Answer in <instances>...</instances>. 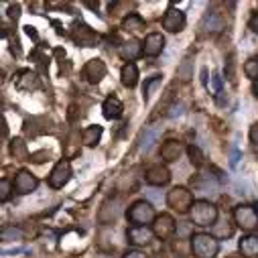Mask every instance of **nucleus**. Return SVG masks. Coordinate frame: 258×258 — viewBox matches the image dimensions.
<instances>
[{"mask_svg": "<svg viewBox=\"0 0 258 258\" xmlns=\"http://www.w3.org/2000/svg\"><path fill=\"white\" fill-rule=\"evenodd\" d=\"M21 238H23V232L19 228H3V242H15Z\"/></svg>", "mask_w": 258, "mask_h": 258, "instance_id": "33", "label": "nucleus"}, {"mask_svg": "<svg viewBox=\"0 0 258 258\" xmlns=\"http://www.w3.org/2000/svg\"><path fill=\"white\" fill-rule=\"evenodd\" d=\"M118 53H120V57H122L124 61L131 63V61H135V59L141 55V45H139L137 41H126V43L120 45Z\"/></svg>", "mask_w": 258, "mask_h": 258, "instance_id": "24", "label": "nucleus"}, {"mask_svg": "<svg viewBox=\"0 0 258 258\" xmlns=\"http://www.w3.org/2000/svg\"><path fill=\"white\" fill-rule=\"evenodd\" d=\"M191 222L200 226V228H208V226H214L216 220H218V208L206 200H200V202H193L191 206Z\"/></svg>", "mask_w": 258, "mask_h": 258, "instance_id": "1", "label": "nucleus"}, {"mask_svg": "<svg viewBox=\"0 0 258 258\" xmlns=\"http://www.w3.org/2000/svg\"><path fill=\"white\" fill-rule=\"evenodd\" d=\"M220 250V242L210 234H193L191 236V252L196 258H214Z\"/></svg>", "mask_w": 258, "mask_h": 258, "instance_id": "2", "label": "nucleus"}, {"mask_svg": "<svg viewBox=\"0 0 258 258\" xmlns=\"http://www.w3.org/2000/svg\"><path fill=\"white\" fill-rule=\"evenodd\" d=\"M167 204H169V208H173L175 212L185 214V212L191 210V206H193V196H191V191H187L185 187H175V189L169 191Z\"/></svg>", "mask_w": 258, "mask_h": 258, "instance_id": "4", "label": "nucleus"}, {"mask_svg": "<svg viewBox=\"0 0 258 258\" xmlns=\"http://www.w3.org/2000/svg\"><path fill=\"white\" fill-rule=\"evenodd\" d=\"M27 35H29V37H37V31H35V27H27Z\"/></svg>", "mask_w": 258, "mask_h": 258, "instance_id": "41", "label": "nucleus"}, {"mask_svg": "<svg viewBox=\"0 0 258 258\" xmlns=\"http://www.w3.org/2000/svg\"><path fill=\"white\" fill-rule=\"evenodd\" d=\"M11 198V183L7 179H3V185H0V200L7 202Z\"/></svg>", "mask_w": 258, "mask_h": 258, "instance_id": "35", "label": "nucleus"}, {"mask_svg": "<svg viewBox=\"0 0 258 258\" xmlns=\"http://www.w3.org/2000/svg\"><path fill=\"white\" fill-rule=\"evenodd\" d=\"M37 185H39L37 177L33 173H29V171L23 169V171L17 173V179L13 183V189H17V193H21V196H27V193H33L37 189Z\"/></svg>", "mask_w": 258, "mask_h": 258, "instance_id": "9", "label": "nucleus"}, {"mask_svg": "<svg viewBox=\"0 0 258 258\" xmlns=\"http://www.w3.org/2000/svg\"><path fill=\"white\" fill-rule=\"evenodd\" d=\"M173 252H175V256H179V258H187L189 252H191V246L187 248L185 240H183V238H177V242L173 244Z\"/></svg>", "mask_w": 258, "mask_h": 258, "instance_id": "32", "label": "nucleus"}, {"mask_svg": "<svg viewBox=\"0 0 258 258\" xmlns=\"http://www.w3.org/2000/svg\"><path fill=\"white\" fill-rule=\"evenodd\" d=\"M122 29L126 33H133V35H139L145 31V21L141 15H128L124 21H122Z\"/></svg>", "mask_w": 258, "mask_h": 258, "instance_id": "22", "label": "nucleus"}, {"mask_svg": "<svg viewBox=\"0 0 258 258\" xmlns=\"http://www.w3.org/2000/svg\"><path fill=\"white\" fill-rule=\"evenodd\" d=\"M185 27V15L179 9H169L163 17V29H167L169 33H181Z\"/></svg>", "mask_w": 258, "mask_h": 258, "instance_id": "11", "label": "nucleus"}, {"mask_svg": "<svg viewBox=\"0 0 258 258\" xmlns=\"http://www.w3.org/2000/svg\"><path fill=\"white\" fill-rule=\"evenodd\" d=\"M120 82H122V86H126V88H135V86L139 84V70H137L135 63H126V66L122 68V72H120Z\"/></svg>", "mask_w": 258, "mask_h": 258, "instance_id": "20", "label": "nucleus"}, {"mask_svg": "<svg viewBox=\"0 0 258 258\" xmlns=\"http://www.w3.org/2000/svg\"><path fill=\"white\" fill-rule=\"evenodd\" d=\"M183 114V104H175L169 112V118H175V116H181Z\"/></svg>", "mask_w": 258, "mask_h": 258, "instance_id": "38", "label": "nucleus"}, {"mask_svg": "<svg viewBox=\"0 0 258 258\" xmlns=\"http://www.w3.org/2000/svg\"><path fill=\"white\" fill-rule=\"evenodd\" d=\"M250 141H252L254 145H258V124H254V126L250 128Z\"/></svg>", "mask_w": 258, "mask_h": 258, "instance_id": "39", "label": "nucleus"}, {"mask_svg": "<svg viewBox=\"0 0 258 258\" xmlns=\"http://www.w3.org/2000/svg\"><path fill=\"white\" fill-rule=\"evenodd\" d=\"M15 86H17V90H21V92H31V90H37V86H39V78H37L33 72L23 70V72L17 74Z\"/></svg>", "mask_w": 258, "mask_h": 258, "instance_id": "18", "label": "nucleus"}, {"mask_svg": "<svg viewBox=\"0 0 258 258\" xmlns=\"http://www.w3.org/2000/svg\"><path fill=\"white\" fill-rule=\"evenodd\" d=\"M153 236H155V232L151 228H147V226H133L131 230L126 232L128 242L135 244V246H147V244H151Z\"/></svg>", "mask_w": 258, "mask_h": 258, "instance_id": "13", "label": "nucleus"}, {"mask_svg": "<svg viewBox=\"0 0 258 258\" xmlns=\"http://www.w3.org/2000/svg\"><path fill=\"white\" fill-rule=\"evenodd\" d=\"M238 248L246 258H254V256H258V238L256 236H244L238 242Z\"/></svg>", "mask_w": 258, "mask_h": 258, "instance_id": "23", "label": "nucleus"}, {"mask_svg": "<svg viewBox=\"0 0 258 258\" xmlns=\"http://www.w3.org/2000/svg\"><path fill=\"white\" fill-rule=\"evenodd\" d=\"M210 92H212L214 96L222 94V78H220V74H218V72L212 76V86H210Z\"/></svg>", "mask_w": 258, "mask_h": 258, "instance_id": "34", "label": "nucleus"}, {"mask_svg": "<svg viewBox=\"0 0 258 258\" xmlns=\"http://www.w3.org/2000/svg\"><path fill=\"white\" fill-rule=\"evenodd\" d=\"M163 49H165V37H163L161 33H151V35H147V39H145V43H143L145 55L157 57V55H161Z\"/></svg>", "mask_w": 258, "mask_h": 258, "instance_id": "17", "label": "nucleus"}, {"mask_svg": "<svg viewBox=\"0 0 258 258\" xmlns=\"http://www.w3.org/2000/svg\"><path fill=\"white\" fill-rule=\"evenodd\" d=\"M49 157H51L49 151H39V153L31 155V161H33V163H45V161H49Z\"/></svg>", "mask_w": 258, "mask_h": 258, "instance_id": "36", "label": "nucleus"}, {"mask_svg": "<svg viewBox=\"0 0 258 258\" xmlns=\"http://www.w3.org/2000/svg\"><path fill=\"white\" fill-rule=\"evenodd\" d=\"M108 70H106V63L102 59H90L84 68V76L90 84H100L106 78Z\"/></svg>", "mask_w": 258, "mask_h": 258, "instance_id": "10", "label": "nucleus"}, {"mask_svg": "<svg viewBox=\"0 0 258 258\" xmlns=\"http://www.w3.org/2000/svg\"><path fill=\"white\" fill-rule=\"evenodd\" d=\"M72 39H74L80 47H94V45L98 43V33H96L92 27L84 25V23H76V25L72 27Z\"/></svg>", "mask_w": 258, "mask_h": 258, "instance_id": "7", "label": "nucleus"}, {"mask_svg": "<svg viewBox=\"0 0 258 258\" xmlns=\"http://www.w3.org/2000/svg\"><path fill=\"white\" fill-rule=\"evenodd\" d=\"M70 179H72V165H70V161H59L53 167L51 175H49V187L51 189H61L63 185L70 183Z\"/></svg>", "mask_w": 258, "mask_h": 258, "instance_id": "5", "label": "nucleus"}, {"mask_svg": "<svg viewBox=\"0 0 258 258\" xmlns=\"http://www.w3.org/2000/svg\"><path fill=\"white\" fill-rule=\"evenodd\" d=\"M161 82H163V76H153V78H149V80L145 82V88H143L145 102H149V100L155 96L157 88H161Z\"/></svg>", "mask_w": 258, "mask_h": 258, "instance_id": "28", "label": "nucleus"}, {"mask_svg": "<svg viewBox=\"0 0 258 258\" xmlns=\"http://www.w3.org/2000/svg\"><path fill=\"white\" fill-rule=\"evenodd\" d=\"M177 78L181 82H189L193 78V61L191 59H183L177 68Z\"/></svg>", "mask_w": 258, "mask_h": 258, "instance_id": "29", "label": "nucleus"}, {"mask_svg": "<svg viewBox=\"0 0 258 258\" xmlns=\"http://www.w3.org/2000/svg\"><path fill=\"white\" fill-rule=\"evenodd\" d=\"M126 216H128V220H131L135 226H147V224H151V222L157 220L153 204H151V202H145V200L135 202V204L131 206V210H128Z\"/></svg>", "mask_w": 258, "mask_h": 258, "instance_id": "3", "label": "nucleus"}, {"mask_svg": "<svg viewBox=\"0 0 258 258\" xmlns=\"http://www.w3.org/2000/svg\"><path fill=\"white\" fill-rule=\"evenodd\" d=\"M187 153H189V161H191L193 167H202V165H204L206 157H204V153H202L198 147H189Z\"/></svg>", "mask_w": 258, "mask_h": 258, "instance_id": "31", "label": "nucleus"}, {"mask_svg": "<svg viewBox=\"0 0 258 258\" xmlns=\"http://www.w3.org/2000/svg\"><path fill=\"white\" fill-rule=\"evenodd\" d=\"M181 153H183V147H181V143H177V141H167V143L161 147V157H163L167 163L177 161V159L181 157Z\"/></svg>", "mask_w": 258, "mask_h": 258, "instance_id": "21", "label": "nucleus"}, {"mask_svg": "<svg viewBox=\"0 0 258 258\" xmlns=\"http://www.w3.org/2000/svg\"><path fill=\"white\" fill-rule=\"evenodd\" d=\"M171 181V171L163 165H153L147 169V183L149 185H167Z\"/></svg>", "mask_w": 258, "mask_h": 258, "instance_id": "16", "label": "nucleus"}, {"mask_svg": "<svg viewBox=\"0 0 258 258\" xmlns=\"http://www.w3.org/2000/svg\"><path fill=\"white\" fill-rule=\"evenodd\" d=\"M161 133H163V126H161V124H151V126H147L145 131H143V135H141L139 151H141V153L151 151V149H153V145L159 141Z\"/></svg>", "mask_w": 258, "mask_h": 258, "instance_id": "14", "label": "nucleus"}, {"mask_svg": "<svg viewBox=\"0 0 258 258\" xmlns=\"http://www.w3.org/2000/svg\"><path fill=\"white\" fill-rule=\"evenodd\" d=\"M248 27H250V31H252V33H258V11L252 15V19H250Z\"/></svg>", "mask_w": 258, "mask_h": 258, "instance_id": "37", "label": "nucleus"}, {"mask_svg": "<svg viewBox=\"0 0 258 258\" xmlns=\"http://www.w3.org/2000/svg\"><path fill=\"white\" fill-rule=\"evenodd\" d=\"M224 27H226V19H224L222 13H216V11L208 13V15L202 19V23H200L202 33H218V31H222Z\"/></svg>", "mask_w": 258, "mask_h": 258, "instance_id": "15", "label": "nucleus"}, {"mask_svg": "<svg viewBox=\"0 0 258 258\" xmlns=\"http://www.w3.org/2000/svg\"><path fill=\"white\" fill-rule=\"evenodd\" d=\"M244 74L250 80H258V57H250L244 63Z\"/></svg>", "mask_w": 258, "mask_h": 258, "instance_id": "30", "label": "nucleus"}, {"mask_svg": "<svg viewBox=\"0 0 258 258\" xmlns=\"http://www.w3.org/2000/svg\"><path fill=\"white\" fill-rule=\"evenodd\" d=\"M102 110H104V118H106V120H116V118L122 116L124 106H122V102H120L116 96H110V98L104 100Z\"/></svg>", "mask_w": 258, "mask_h": 258, "instance_id": "19", "label": "nucleus"}, {"mask_svg": "<svg viewBox=\"0 0 258 258\" xmlns=\"http://www.w3.org/2000/svg\"><path fill=\"white\" fill-rule=\"evenodd\" d=\"M11 155L17 159V161H31L29 159V149H27V143L23 139H15L11 143Z\"/></svg>", "mask_w": 258, "mask_h": 258, "instance_id": "27", "label": "nucleus"}, {"mask_svg": "<svg viewBox=\"0 0 258 258\" xmlns=\"http://www.w3.org/2000/svg\"><path fill=\"white\" fill-rule=\"evenodd\" d=\"M234 220L242 230H254L258 226V210L252 206H238L234 210Z\"/></svg>", "mask_w": 258, "mask_h": 258, "instance_id": "6", "label": "nucleus"}, {"mask_svg": "<svg viewBox=\"0 0 258 258\" xmlns=\"http://www.w3.org/2000/svg\"><path fill=\"white\" fill-rule=\"evenodd\" d=\"M191 185H193V189H196V191H200V193H216V189H218L216 181H214L210 175L191 179Z\"/></svg>", "mask_w": 258, "mask_h": 258, "instance_id": "25", "label": "nucleus"}, {"mask_svg": "<svg viewBox=\"0 0 258 258\" xmlns=\"http://www.w3.org/2000/svg\"><path fill=\"white\" fill-rule=\"evenodd\" d=\"M177 226H175V220L169 216V214H161L157 220H155V226H153V232L155 236H159L161 240H167L175 234Z\"/></svg>", "mask_w": 258, "mask_h": 258, "instance_id": "12", "label": "nucleus"}, {"mask_svg": "<svg viewBox=\"0 0 258 258\" xmlns=\"http://www.w3.org/2000/svg\"><path fill=\"white\" fill-rule=\"evenodd\" d=\"M254 94H256V96H258V82H256V84H254Z\"/></svg>", "mask_w": 258, "mask_h": 258, "instance_id": "42", "label": "nucleus"}, {"mask_svg": "<svg viewBox=\"0 0 258 258\" xmlns=\"http://www.w3.org/2000/svg\"><path fill=\"white\" fill-rule=\"evenodd\" d=\"M124 258H147V254L139 252V250H131V252H126Z\"/></svg>", "mask_w": 258, "mask_h": 258, "instance_id": "40", "label": "nucleus"}, {"mask_svg": "<svg viewBox=\"0 0 258 258\" xmlns=\"http://www.w3.org/2000/svg\"><path fill=\"white\" fill-rule=\"evenodd\" d=\"M100 139H102V126H98V124L88 126L84 131V135H82V143L86 147H96L100 143Z\"/></svg>", "mask_w": 258, "mask_h": 258, "instance_id": "26", "label": "nucleus"}, {"mask_svg": "<svg viewBox=\"0 0 258 258\" xmlns=\"http://www.w3.org/2000/svg\"><path fill=\"white\" fill-rule=\"evenodd\" d=\"M122 198H112L108 202L102 204L100 208V214H98V222L100 224H112L118 220V216L122 214Z\"/></svg>", "mask_w": 258, "mask_h": 258, "instance_id": "8", "label": "nucleus"}]
</instances>
